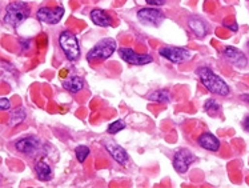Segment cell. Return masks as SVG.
<instances>
[{
	"instance_id": "9",
	"label": "cell",
	"mask_w": 249,
	"mask_h": 188,
	"mask_svg": "<svg viewBox=\"0 0 249 188\" xmlns=\"http://www.w3.org/2000/svg\"><path fill=\"white\" fill-rule=\"evenodd\" d=\"M119 55L121 59L132 66H146L153 62V58L150 55H144V53H136L132 48H120Z\"/></svg>"
},
{
	"instance_id": "6",
	"label": "cell",
	"mask_w": 249,
	"mask_h": 188,
	"mask_svg": "<svg viewBox=\"0 0 249 188\" xmlns=\"http://www.w3.org/2000/svg\"><path fill=\"white\" fill-rule=\"evenodd\" d=\"M137 19L144 26H155L159 27L166 19L164 12L156 8H141L137 12Z\"/></svg>"
},
{
	"instance_id": "15",
	"label": "cell",
	"mask_w": 249,
	"mask_h": 188,
	"mask_svg": "<svg viewBox=\"0 0 249 188\" xmlns=\"http://www.w3.org/2000/svg\"><path fill=\"white\" fill-rule=\"evenodd\" d=\"M91 20L94 21V24L99 27H111L112 26V17L107 14L105 11L96 8L91 12Z\"/></svg>"
},
{
	"instance_id": "16",
	"label": "cell",
	"mask_w": 249,
	"mask_h": 188,
	"mask_svg": "<svg viewBox=\"0 0 249 188\" xmlns=\"http://www.w3.org/2000/svg\"><path fill=\"white\" fill-rule=\"evenodd\" d=\"M35 172L37 175V179L40 182H48L52 179V170L44 160H40L35 164Z\"/></svg>"
},
{
	"instance_id": "23",
	"label": "cell",
	"mask_w": 249,
	"mask_h": 188,
	"mask_svg": "<svg viewBox=\"0 0 249 188\" xmlns=\"http://www.w3.org/2000/svg\"><path fill=\"white\" fill-rule=\"evenodd\" d=\"M0 110L7 111L11 110V102L8 99H5V98H1L0 99Z\"/></svg>"
},
{
	"instance_id": "7",
	"label": "cell",
	"mask_w": 249,
	"mask_h": 188,
	"mask_svg": "<svg viewBox=\"0 0 249 188\" xmlns=\"http://www.w3.org/2000/svg\"><path fill=\"white\" fill-rule=\"evenodd\" d=\"M36 16L39 21L48 26H53L62 20V17L64 16V8L63 7H55V8L43 7V8H39Z\"/></svg>"
},
{
	"instance_id": "25",
	"label": "cell",
	"mask_w": 249,
	"mask_h": 188,
	"mask_svg": "<svg viewBox=\"0 0 249 188\" xmlns=\"http://www.w3.org/2000/svg\"><path fill=\"white\" fill-rule=\"evenodd\" d=\"M243 127L245 128V131H248L249 132V116H247V118H245L244 123H243Z\"/></svg>"
},
{
	"instance_id": "17",
	"label": "cell",
	"mask_w": 249,
	"mask_h": 188,
	"mask_svg": "<svg viewBox=\"0 0 249 188\" xmlns=\"http://www.w3.org/2000/svg\"><path fill=\"white\" fill-rule=\"evenodd\" d=\"M188 26H189V28L192 30L193 34L198 37H204L207 35V26H205V23H204L201 19H199V17H191V19L188 20Z\"/></svg>"
},
{
	"instance_id": "3",
	"label": "cell",
	"mask_w": 249,
	"mask_h": 188,
	"mask_svg": "<svg viewBox=\"0 0 249 188\" xmlns=\"http://www.w3.org/2000/svg\"><path fill=\"white\" fill-rule=\"evenodd\" d=\"M116 47H117V44H116L115 39H111V37L101 39L89 51L88 55H87V60L89 63L103 62L105 59H108L109 56H112V53L116 51Z\"/></svg>"
},
{
	"instance_id": "1",
	"label": "cell",
	"mask_w": 249,
	"mask_h": 188,
	"mask_svg": "<svg viewBox=\"0 0 249 188\" xmlns=\"http://www.w3.org/2000/svg\"><path fill=\"white\" fill-rule=\"evenodd\" d=\"M200 82L202 85L215 95L218 96H227L229 94L228 84L224 82L223 79L220 78L218 75L213 72L212 69H209L208 67H200L196 71Z\"/></svg>"
},
{
	"instance_id": "24",
	"label": "cell",
	"mask_w": 249,
	"mask_h": 188,
	"mask_svg": "<svg viewBox=\"0 0 249 188\" xmlns=\"http://www.w3.org/2000/svg\"><path fill=\"white\" fill-rule=\"evenodd\" d=\"M146 1L150 5H164L166 4V0H146Z\"/></svg>"
},
{
	"instance_id": "22",
	"label": "cell",
	"mask_w": 249,
	"mask_h": 188,
	"mask_svg": "<svg viewBox=\"0 0 249 188\" xmlns=\"http://www.w3.org/2000/svg\"><path fill=\"white\" fill-rule=\"evenodd\" d=\"M125 128V123L123 120H116L114 123H111L108 127V132L111 135H115V134H117L120 131H123Z\"/></svg>"
},
{
	"instance_id": "18",
	"label": "cell",
	"mask_w": 249,
	"mask_h": 188,
	"mask_svg": "<svg viewBox=\"0 0 249 188\" xmlns=\"http://www.w3.org/2000/svg\"><path fill=\"white\" fill-rule=\"evenodd\" d=\"M148 99L155 103H168L171 100V92L166 89H157L148 96Z\"/></svg>"
},
{
	"instance_id": "26",
	"label": "cell",
	"mask_w": 249,
	"mask_h": 188,
	"mask_svg": "<svg viewBox=\"0 0 249 188\" xmlns=\"http://www.w3.org/2000/svg\"><path fill=\"white\" fill-rule=\"evenodd\" d=\"M241 99L244 100V102H248L249 103V95H241Z\"/></svg>"
},
{
	"instance_id": "10",
	"label": "cell",
	"mask_w": 249,
	"mask_h": 188,
	"mask_svg": "<svg viewBox=\"0 0 249 188\" xmlns=\"http://www.w3.org/2000/svg\"><path fill=\"white\" fill-rule=\"evenodd\" d=\"M104 147H105V150L108 151V154L111 155V157L114 159L115 162H117L121 166H127L128 164V162H130L128 154L116 141L112 140V139H107V140L104 141Z\"/></svg>"
},
{
	"instance_id": "13",
	"label": "cell",
	"mask_w": 249,
	"mask_h": 188,
	"mask_svg": "<svg viewBox=\"0 0 249 188\" xmlns=\"http://www.w3.org/2000/svg\"><path fill=\"white\" fill-rule=\"evenodd\" d=\"M199 144L200 147H202L204 150H208V151H217L220 148V141L216 136L211 134V132H205L202 134L200 137H199Z\"/></svg>"
},
{
	"instance_id": "14",
	"label": "cell",
	"mask_w": 249,
	"mask_h": 188,
	"mask_svg": "<svg viewBox=\"0 0 249 188\" xmlns=\"http://www.w3.org/2000/svg\"><path fill=\"white\" fill-rule=\"evenodd\" d=\"M62 84L63 87L71 94H78L84 88V80L80 76H76V75L69 76L67 79H63Z\"/></svg>"
},
{
	"instance_id": "27",
	"label": "cell",
	"mask_w": 249,
	"mask_h": 188,
	"mask_svg": "<svg viewBox=\"0 0 249 188\" xmlns=\"http://www.w3.org/2000/svg\"><path fill=\"white\" fill-rule=\"evenodd\" d=\"M247 46H248V51H249V42H248V44H247Z\"/></svg>"
},
{
	"instance_id": "8",
	"label": "cell",
	"mask_w": 249,
	"mask_h": 188,
	"mask_svg": "<svg viewBox=\"0 0 249 188\" xmlns=\"http://www.w3.org/2000/svg\"><path fill=\"white\" fill-rule=\"evenodd\" d=\"M159 53L172 63H184L192 58V53L182 47H163Z\"/></svg>"
},
{
	"instance_id": "21",
	"label": "cell",
	"mask_w": 249,
	"mask_h": 188,
	"mask_svg": "<svg viewBox=\"0 0 249 188\" xmlns=\"http://www.w3.org/2000/svg\"><path fill=\"white\" fill-rule=\"evenodd\" d=\"M89 152H91V150H89L87 146H78L76 147V150H75L76 157H78V160L80 163L85 162V159L88 157Z\"/></svg>"
},
{
	"instance_id": "20",
	"label": "cell",
	"mask_w": 249,
	"mask_h": 188,
	"mask_svg": "<svg viewBox=\"0 0 249 188\" xmlns=\"http://www.w3.org/2000/svg\"><path fill=\"white\" fill-rule=\"evenodd\" d=\"M204 110H205V112H207L208 115L215 118V116L218 115V112H220V110H221V107H220V104H218L217 102H216L215 99H209L205 102V104H204Z\"/></svg>"
},
{
	"instance_id": "12",
	"label": "cell",
	"mask_w": 249,
	"mask_h": 188,
	"mask_svg": "<svg viewBox=\"0 0 249 188\" xmlns=\"http://www.w3.org/2000/svg\"><path fill=\"white\" fill-rule=\"evenodd\" d=\"M223 55L224 58L227 59L231 64H233L234 67L244 68L245 66L248 64V59H247V56H245L244 53L241 52L240 50H237V48L228 46V47L224 48Z\"/></svg>"
},
{
	"instance_id": "19",
	"label": "cell",
	"mask_w": 249,
	"mask_h": 188,
	"mask_svg": "<svg viewBox=\"0 0 249 188\" xmlns=\"http://www.w3.org/2000/svg\"><path fill=\"white\" fill-rule=\"evenodd\" d=\"M24 120H26V111L23 110V108H16V110H14L11 112L8 124H10L11 127H15V125L17 124H21Z\"/></svg>"
},
{
	"instance_id": "4",
	"label": "cell",
	"mask_w": 249,
	"mask_h": 188,
	"mask_svg": "<svg viewBox=\"0 0 249 188\" xmlns=\"http://www.w3.org/2000/svg\"><path fill=\"white\" fill-rule=\"evenodd\" d=\"M59 44L68 60L76 62L80 58V46L78 37L71 31H63L59 35Z\"/></svg>"
},
{
	"instance_id": "5",
	"label": "cell",
	"mask_w": 249,
	"mask_h": 188,
	"mask_svg": "<svg viewBox=\"0 0 249 188\" xmlns=\"http://www.w3.org/2000/svg\"><path fill=\"white\" fill-rule=\"evenodd\" d=\"M196 160H198L196 155L192 154L189 150H187V148L177 150L175 156H173V168L179 173H185Z\"/></svg>"
},
{
	"instance_id": "11",
	"label": "cell",
	"mask_w": 249,
	"mask_h": 188,
	"mask_svg": "<svg viewBox=\"0 0 249 188\" xmlns=\"http://www.w3.org/2000/svg\"><path fill=\"white\" fill-rule=\"evenodd\" d=\"M42 141L35 136H26L21 137L15 143V148L24 155H33L42 148Z\"/></svg>"
},
{
	"instance_id": "2",
	"label": "cell",
	"mask_w": 249,
	"mask_h": 188,
	"mask_svg": "<svg viewBox=\"0 0 249 188\" xmlns=\"http://www.w3.org/2000/svg\"><path fill=\"white\" fill-rule=\"evenodd\" d=\"M30 16V7L23 1H15L7 5L4 23L10 27H19Z\"/></svg>"
}]
</instances>
